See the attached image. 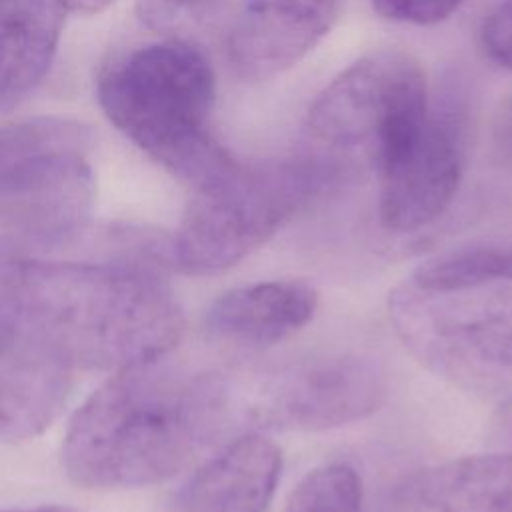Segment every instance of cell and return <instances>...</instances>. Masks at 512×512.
Wrapping results in <instances>:
<instances>
[{
	"mask_svg": "<svg viewBox=\"0 0 512 512\" xmlns=\"http://www.w3.org/2000/svg\"><path fill=\"white\" fill-rule=\"evenodd\" d=\"M280 472V448L264 432H240L182 486L176 508L178 512H264Z\"/></svg>",
	"mask_w": 512,
	"mask_h": 512,
	"instance_id": "7c38bea8",
	"label": "cell"
},
{
	"mask_svg": "<svg viewBox=\"0 0 512 512\" xmlns=\"http://www.w3.org/2000/svg\"><path fill=\"white\" fill-rule=\"evenodd\" d=\"M426 76L402 50L358 58L322 88L308 110V130L332 146H368L376 156L428 116Z\"/></svg>",
	"mask_w": 512,
	"mask_h": 512,
	"instance_id": "ba28073f",
	"label": "cell"
},
{
	"mask_svg": "<svg viewBox=\"0 0 512 512\" xmlns=\"http://www.w3.org/2000/svg\"><path fill=\"white\" fill-rule=\"evenodd\" d=\"M340 0H242L228 58L244 80H268L298 64L330 32Z\"/></svg>",
	"mask_w": 512,
	"mask_h": 512,
	"instance_id": "30bf717a",
	"label": "cell"
},
{
	"mask_svg": "<svg viewBox=\"0 0 512 512\" xmlns=\"http://www.w3.org/2000/svg\"><path fill=\"white\" fill-rule=\"evenodd\" d=\"M62 16L56 0H0V110L18 104L46 76Z\"/></svg>",
	"mask_w": 512,
	"mask_h": 512,
	"instance_id": "5bb4252c",
	"label": "cell"
},
{
	"mask_svg": "<svg viewBox=\"0 0 512 512\" xmlns=\"http://www.w3.org/2000/svg\"><path fill=\"white\" fill-rule=\"evenodd\" d=\"M224 380L226 424L246 430L318 432L362 420L378 410L384 378L358 354H314Z\"/></svg>",
	"mask_w": 512,
	"mask_h": 512,
	"instance_id": "52a82bcc",
	"label": "cell"
},
{
	"mask_svg": "<svg viewBox=\"0 0 512 512\" xmlns=\"http://www.w3.org/2000/svg\"><path fill=\"white\" fill-rule=\"evenodd\" d=\"M2 512H82L70 506H38V508H20V510H2Z\"/></svg>",
	"mask_w": 512,
	"mask_h": 512,
	"instance_id": "44dd1931",
	"label": "cell"
},
{
	"mask_svg": "<svg viewBox=\"0 0 512 512\" xmlns=\"http://www.w3.org/2000/svg\"><path fill=\"white\" fill-rule=\"evenodd\" d=\"M380 168L378 214L386 230L406 234L434 222L456 196L462 144L448 118L428 116L376 156Z\"/></svg>",
	"mask_w": 512,
	"mask_h": 512,
	"instance_id": "9c48e42d",
	"label": "cell"
},
{
	"mask_svg": "<svg viewBox=\"0 0 512 512\" xmlns=\"http://www.w3.org/2000/svg\"><path fill=\"white\" fill-rule=\"evenodd\" d=\"M282 512H362V482L344 462L324 464L294 486Z\"/></svg>",
	"mask_w": 512,
	"mask_h": 512,
	"instance_id": "9a60e30c",
	"label": "cell"
},
{
	"mask_svg": "<svg viewBox=\"0 0 512 512\" xmlns=\"http://www.w3.org/2000/svg\"><path fill=\"white\" fill-rule=\"evenodd\" d=\"M318 304L304 280H266L222 294L206 314L208 334L236 350H262L306 326Z\"/></svg>",
	"mask_w": 512,
	"mask_h": 512,
	"instance_id": "4fadbf2b",
	"label": "cell"
},
{
	"mask_svg": "<svg viewBox=\"0 0 512 512\" xmlns=\"http://www.w3.org/2000/svg\"><path fill=\"white\" fill-rule=\"evenodd\" d=\"M92 130L42 116L0 126V230L40 246L78 236L94 200Z\"/></svg>",
	"mask_w": 512,
	"mask_h": 512,
	"instance_id": "8992f818",
	"label": "cell"
},
{
	"mask_svg": "<svg viewBox=\"0 0 512 512\" xmlns=\"http://www.w3.org/2000/svg\"><path fill=\"white\" fill-rule=\"evenodd\" d=\"M374 10L392 22L430 26L450 18L464 0H370Z\"/></svg>",
	"mask_w": 512,
	"mask_h": 512,
	"instance_id": "e0dca14e",
	"label": "cell"
},
{
	"mask_svg": "<svg viewBox=\"0 0 512 512\" xmlns=\"http://www.w3.org/2000/svg\"><path fill=\"white\" fill-rule=\"evenodd\" d=\"M494 434L506 448L512 450V394L506 396L494 416Z\"/></svg>",
	"mask_w": 512,
	"mask_h": 512,
	"instance_id": "d6986e66",
	"label": "cell"
},
{
	"mask_svg": "<svg viewBox=\"0 0 512 512\" xmlns=\"http://www.w3.org/2000/svg\"><path fill=\"white\" fill-rule=\"evenodd\" d=\"M380 512H512V452L414 470L390 488Z\"/></svg>",
	"mask_w": 512,
	"mask_h": 512,
	"instance_id": "8fae6325",
	"label": "cell"
},
{
	"mask_svg": "<svg viewBox=\"0 0 512 512\" xmlns=\"http://www.w3.org/2000/svg\"><path fill=\"white\" fill-rule=\"evenodd\" d=\"M64 12L74 14H98L106 10L114 0H56Z\"/></svg>",
	"mask_w": 512,
	"mask_h": 512,
	"instance_id": "ffe728a7",
	"label": "cell"
},
{
	"mask_svg": "<svg viewBox=\"0 0 512 512\" xmlns=\"http://www.w3.org/2000/svg\"><path fill=\"white\" fill-rule=\"evenodd\" d=\"M96 92L106 118L190 188L236 162L208 130L216 80L194 46L170 38L136 48L104 70Z\"/></svg>",
	"mask_w": 512,
	"mask_h": 512,
	"instance_id": "3957f363",
	"label": "cell"
},
{
	"mask_svg": "<svg viewBox=\"0 0 512 512\" xmlns=\"http://www.w3.org/2000/svg\"><path fill=\"white\" fill-rule=\"evenodd\" d=\"M326 184L314 162H234L220 176L192 188L172 236L174 268L206 276L232 268L266 244Z\"/></svg>",
	"mask_w": 512,
	"mask_h": 512,
	"instance_id": "5b68a950",
	"label": "cell"
},
{
	"mask_svg": "<svg viewBox=\"0 0 512 512\" xmlns=\"http://www.w3.org/2000/svg\"><path fill=\"white\" fill-rule=\"evenodd\" d=\"M222 0H138L140 22L166 36H176L200 28Z\"/></svg>",
	"mask_w": 512,
	"mask_h": 512,
	"instance_id": "2e32d148",
	"label": "cell"
},
{
	"mask_svg": "<svg viewBox=\"0 0 512 512\" xmlns=\"http://www.w3.org/2000/svg\"><path fill=\"white\" fill-rule=\"evenodd\" d=\"M168 266L112 258L26 260L6 254L4 282L20 318L74 372L122 370L164 358L184 314Z\"/></svg>",
	"mask_w": 512,
	"mask_h": 512,
	"instance_id": "6da1fadb",
	"label": "cell"
},
{
	"mask_svg": "<svg viewBox=\"0 0 512 512\" xmlns=\"http://www.w3.org/2000/svg\"><path fill=\"white\" fill-rule=\"evenodd\" d=\"M388 316L406 350L438 378L476 394H512V284H398Z\"/></svg>",
	"mask_w": 512,
	"mask_h": 512,
	"instance_id": "277c9868",
	"label": "cell"
},
{
	"mask_svg": "<svg viewBox=\"0 0 512 512\" xmlns=\"http://www.w3.org/2000/svg\"><path fill=\"white\" fill-rule=\"evenodd\" d=\"M480 44L492 62L512 70V0H502L486 14Z\"/></svg>",
	"mask_w": 512,
	"mask_h": 512,
	"instance_id": "ac0fdd59",
	"label": "cell"
},
{
	"mask_svg": "<svg viewBox=\"0 0 512 512\" xmlns=\"http://www.w3.org/2000/svg\"><path fill=\"white\" fill-rule=\"evenodd\" d=\"M162 360L118 370L74 414L62 460L76 484L164 482L226 426L222 374H190Z\"/></svg>",
	"mask_w": 512,
	"mask_h": 512,
	"instance_id": "7a4b0ae2",
	"label": "cell"
}]
</instances>
